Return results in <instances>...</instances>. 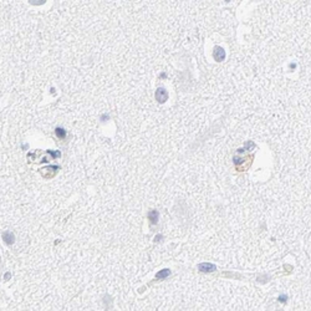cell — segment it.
Listing matches in <instances>:
<instances>
[{"instance_id": "6da1fadb", "label": "cell", "mask_w": 311, "mask_h": 311, "mask_svg": "<svg viewBox=\"0 0 311 311\" xmlns=\"http://www.w3.org/2000/svg\"><path fill=\"white\" fill-rule=\"evenodd\" d=\"M213 57L217 61H223L225 59V51H224V49L220 47V46H215L214 50H213Z\"/></svg>"}, {"instance_id": "7a4b0ae2", "label": "cell", "mask_w": 311, "mask_h": 311, "mask_svg": "<svg viewBox=\"0 0 311 311\" xmlns=\"http://www.w3.org/2000/svg\"><path fill=\"white\" fill-rule=\"evenodd\" d=\"M198 268L202 272H212V271L215 270L217 266L214 264H210V263H203V264H199Z\"/></svg>"}, {"instance_id": "3957f363", "label": "cell", "mask_w": 311, "mask_h": 311, "mask_svg": "<svg viewBox=\"0 0 311 311\" xmlns=\"http://www.w3.org/2000/svg\"><path fill=\"white\" fill-rule=\"evenodd\" d=\"M156 98L158 100V102H164L168 98V92L164 88H158L156 92Z\"/></svg>"}, {"instance_id": "277c9868", "label": "cell", "mask_w": 311, "mask_h": 311, "mask_svg": "<svg viewBox=\"0 0 311 311\" xmlns=\"http://www.w3.org/2000/svg\"><path fill=\"white\" fill-rule=\"evenodd\" d=\"M3 240L8 244V245H11L13 243H14V235H13V233H10V231H5V233H3Z\"/></svg>"}, {"instance_id": "5b68a950", "label": "cell", "mask_w": 311, "mask_h": 311, "mask_svg": "<svg viewBox=\"0 0 311 311\" xmlns=\"http://www.w3.org/2000/svg\"><path fill=\"white\" fill-rule=\"evenodd\" d=\"M171 275V270L169 269H162L161 271H158L157 274H156V278L157 279H166V278H168Z\"/></svg>"}, {"instance_id": "8992f818", "label": "cell", "mask_w": 311, "mask_h": 311, "mask_svg": "<svg viewBox=\"0 0 311 311\" xmlns=\"http://www.w3.org/2000/svg\"><path fill=\"white\" fill-rule=\"evenodd\" d=\"M158 217H159V214H158L157 210H151L148 213V218H150V220H151L152 224H157L158 223Z\"/></svg>"}, {"instance_id": "52a82bcc", "label": "cell", "mask_w": 311, "mask_h": 311, "mask_svg": "<svg viewBox=\"0 0 311 311\" xmlns=\"http://www.w3.org/2000/svg\"><path fill=\"white\" fill-rule=\"evenodd\" d=\"M55 135H56V137H57V138L62 139V138H65V137H66V131H65L64 128H61V127H57V128L55 130Z\"/></svg>"}, {"instance_id": "ba28073f", "label": "cell", "mask_w": 311, "mask_h": 311, "mask_svg": "<svg viewBox=\"0 0 311 311\" xmlns=\"http://www.w3.org/2000/svg\"><path fill=\"white\" fill-rule=\"evenodd\" d=\"M161 238H162V235H157V236H156V242H159Z\"/></svg>"}]
</instances>
